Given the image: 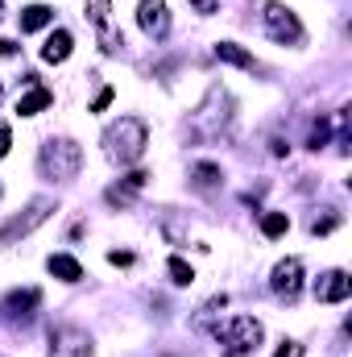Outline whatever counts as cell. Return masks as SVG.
<instances>
[{
	"instance_id": "obj_19",
	"label": "cell",
	"mask_w": 352,
	"mask_h": 357,
	"mask_svg": "<svg viewBox=\"0 0 352 357\" xmlns=\"http://www.w3.org/2000/svg\"><path fill=\"white\" fill-rule=\"evenodd\" d=\"M220 167L216 162H195L191 167V183H195V191H216L220 187Z\"/></svg>"
},
{
	"instance_id": "obj_28",
	"label": "cell",
	"mask_w": 352,
	"mask_h": 357,
	"mask_svg": "<svg viewBox=\"0 0 352 357\" xmlns=\"http://www.w3.org/2000/svg\"><path fill=\"white\" fill-rule=\"evenodd\" d=\"M216 4H220V0H191V8H195V13H203V17H207V13H216Z\"/></svg>"
},
{
	"instance_id": "obj_21",
	"label": "cell",
	"mask_w": 352,
	"mask_h": 357,
	"mask_svg": "<svg viewBox=\"0 0 352 357\" xmlns=\"http://www.w3.org/2000/svg\"><path fill=\"white\" fill-rule=\"evenodd\" d=\"M166 270H170V278H175L178 287H191V278H195V270L186 266L182 258H170V262H166Z\"/></svg>"
},
{
	"instance_id": "obj_29",
	"label": "cell",
	"mask_w": 352,
	"mask_h": 357,
	"mask_svg": "<svg viewBox=\"0 0 352 357\" xmlns=\"http://www.w3.org/2000/svg\"><path fill=\"white\" fill-rule=\"evenodd\" d=\"M17 54V42H8V38H0V59H13Z\"/></svg>"
},
{
	"instance_id": "obj_10",
	"label": "cell",
	"mask_w": 352,
	"mask_h": 357,
	"mask_svg": "<svg viewBox=\"0 0 352 357\" xmlns=\"http://www.w3.org/2000/svg\"><path fill=\"white\" fill-rule=\"evenodd\" d=\"M137 25H141L145 38L162 42L170 33V8H166V0H141L137 4Z\"/></svg>"
},
{
	"instance_id": "obj_3",
	"label": "cell",
	"mask_w": 352,
	"mask_h": 357,
	"mask_svg": "<svg viewBox=\"0 0 352 357\" xmlns=\"http://www.w3.org/2000/svg\"><path fill=\"white\" fill-rule=\"evenodd\" d=\"M216 341H220L224 357L253 354V349L262 345V320H253V316H232L228 324H220V328H216Z\"/></svg>"
},
{
	"instance_id": "obj_31",
	"label": "cell",
	"mask_w": 352,
	"mask_h": 357,
	"mask_svg": "<svg viewBox=\"0 0 352 357\" xmlns=\"http://www.w3.org/2000/svg\"><path fill=\"white\" fill-rule=\"evenodd\" d=\"M0 96H4V88H0Z\"/></svg>"
},
{
	"instance_id": "obj_13",
	"label": "cell",
	"mask_w": 352,
	"mask_h": 357,
	"mask_svg": "<svg viewBox=\"0 0 352 357\" xmlns=\"http://www.w3.org/2000/svg\"><path fill=\"white\" fill-rule=\"evenodd\" d=\"M145 171H133V175L125 178V183H116V187H108V191H104V199H108V204H112V208H129V204H133V195H137V191H141V187H145Z\"/></svg>"
},
{
	"instance_id": "obj_15",
	"label": "cell",
	"mask_w": 352,
	"mask_h": 357,
	"mask_svg": "<svg viewBox=\"0 0 352 357\" xmlns=\"http://www.w3.org/2000/svg\"><path fill=\"white\" fill-rule=\"evenodd\" d=\"M71 46H75V38L67 29H54L46 38V46H42V63H67L71 59Z\"/></svg>"
},
{
	"instance_id": "obj_26",
	"label": "cell",
	"mask_w": 352,
	"mask_h": 357,
	"mask_svg": "<svg viewBox=\"0 0 352 357\" xmlns=\"http://www.w3.org/2000/svg\"><path fill=\"white\" fill-rule=\"evenodd\" d=\"M273 357H303V345H298V341H282V349Z\"/></svg>"
},
{
	"instance_id": "obj_11",
	"label": "cell",
	"mask_w": 352,
	"mask_h": 357,
	"mask_svg": "<svg viewBox=\"0 0 352 357\" xmlns=\"http://www.w3.org/2000/svg\"><path fill=\"white\" fill-rule=\"evenodd\" d=\"M50 357H91V337L83 328H54L50 333Z\"/></svg>"
},
{
	"instance_id": "obj_17",
	"label": "cell",
	"mask_w": 352,
	"mask_h": 357,
	"mask_svg": "<svg viewBox=\"0 0 352 357\" xmlns=\"http://www.w3.org/2000/svg\"><path fill=\"white\" fill-rule=\"evenodd\" d=\"M216 59H220V63H232V67H245V71H257V59H253L249 50H241L237 42H220V46H216Z\"/></svg>"
},
{
	"instance_id": "obj_2",
	"label": "cell",
	"mask_w": 352,
	"mask_h": 357,
	"mask_svg": "<svg viewBox=\"0 0 352 357\" xmlns=\"http://www.w3.org/2000/svg\"><path fill=\"white\" fill-rule=\"evenodd\" d=\"M83 167V150L71 142V137H50L42 150H38V171L50 183H71Z\"/></svg>"
},
{
	"instance_id": "obj_16",
	"label": "cell",
	"mask_w": 352,
	"mask_h": 357,
	"mask_svg": "<svg viewBox=\"0 0 352 357\" xmlns=\"http://www.w3.org/2000/svg\"><path fill=\"white\" fill-rule=\"evenodd\" d=\"M46 25H54V8H50V4H29V8H21V33H38V29H46Z\"/></svg>"
},
{
	"instance_id": "obj_18",
	"label": "cell",
	"mask_w": 352,
	"mask_h": 357,
	"mask_svg": "<svg viewBox=\"0 0 352 357\" xmlns=\"http://www.w3.org/2000/svg\"><path fill=\"white\" fill-rule=\"evenodd\" d=\"M46 266H50L54 278H63V282H79V278H83V266H79L71 254H50V262H46Z\"/></svg>"
},
{
	"instance_id": "obj_24",
	"label": "cell",
	"mask_w": 352,
	"mask_h": 357,
	"mask_svg": "<svg viewBox=\"0 0 352 357\" xmlns=\"http://www.w3.org/2000/svg\"><path fill=\"white\" fill-rule=\"evenodd\" d=\"M336 225H340V212H332V216H323V220H315V225H311V233H332Z\"/></svg>"
},
{
	"instance_id": "obj_4",
	"label": "cell",
	"mask_w": 352,
	"mask_h": 357,
	"mask_svg": "<svg viewBox=\"0 0 352 357\" xmlns=\"http://www.w3.org/2000/svg\"><path fill=\"white\" fill-rule=\"evenodd\" d=\"M50 212H54V199H50V195H38V199H29V204H25V212L8 216V220L0 225V245H13V241L29 237L38 225H46V220H50Z\"/></svg>"
},
{
	"instance_id": "obj_1",
	"label": "cell",
	"mask_w": 352,
	"mask_h": 357,
	"mask_svg": "<svg viewBox=\"0 0 352 357\" xmlns=\"http://www.w3.org/2000/svg\"><path fill=\"white\" fill-rule=\"evenodd\" d=\"M150 146V129L141 116H120L104 129V158L116 167H133Z\"/></svg>"
},
{
	"instance_id": "obj_25",
	"label": "cell",
	"mask_w": 352,
	"mask_h": 357,
	"mask_svg": "<svg viewBox=\"0 0 352 357\" xmlns=\"http://www.w3.org/2000/svg\"><path fill=\"white\" fill-rule=\"evenodd\" d=\"M108 262H112V266H133V254H129V250H112Z\"/></svg>"
},
{
	"instance_id": "obj_12",
	"label": "cell",
	"mask_w": 352,
	"mask_h": 357,
	"mask_svg": "<svg viewBox=\"0 0 352 357\" xmlns=\"http://www.w3.org/2000/svg\"><path fill=\"white\" fill-rule=\"evenodd\" d=\"M311 291H315L319 303H344V299L352 295V278L344 274V270H323V274L315 278Z\"/></svg>"
},
{
	"instance_id": "obj_23",
	"label": "cell",
	"mask_w": 352,
	"mask_h": 357,
	"mask_svg": "<svg viewBox=\"0 0 352 357\" xmlns=\"http://www.w3.org/2000/svg\"><path fill=\"white\" fill-rule=\"evenodd\" d=\"M112 96H116L112 88H99V91H95V100H91V112H104V108L112 104Z\"/></svg>"
},
{
	"instance_id": "obj_27",
	"label": "cell",
	"mask_w": 352,
	"mask_h": 357,
	"mask_svg": "<svg viewBox=\"0 0 352 357\" xmlns=\"http://www.w3.org/2000/svg\"><path fill=\"white\" fill-rule=\"evenodd\" d=\"M8 146H13V129H8V125L0 121V158L8 154Z\"/></svg>"
},
{
	"instance_id": "obj_20",
	"label": "cell",
	"mask_w": 352,
	"mask_h": 357,
	"mask_svg": "<svg viewBox=\"0 0 352 357\" xmlns=\"http://www.w3.org/2000/svg\"><path fill=\"white\" fill-rule=\"evenodd\" d=\"M286 229H290V216H286V212H265L262 216V233L265 237H282Z\"/></svg>"
},
{
	"instance_id": "obj_22",
	"label": "cell",
	"mask_w": 352,
	"mask_h": 357,
	"mask_svg": "<svg viewBox=\"0 0 352 357\" xmlns=\"http://www.w3.org/2000/svg\"><path fill=\"white\" fill-rule=\"evenodd\" d=\"M332 142V121L323 116V121H315V129H311V150H323Z\"/></svg>"
},
{
	"instance_id": "obj_8",
	"label": "cell",
	"mask_w": 352,
	"mask_h": 357,
	"mask_svg": "<svg viewBox=\"0 0 352 357\" xmlns=\"http://www.w3.org/2000/svg\"><path fill=\"white\" fill-rule=\"evenodd\" d=\"M83 13H88V21L95 25V33H99L104 54H120V50H125V38L112 29V0H88Z\"/></svg>"
},
{
	"instance_id": "obj_14",
	"label": "cell",
	"mask_w": 352,
	"mask_h": 357,
	"mask_svg": "<svg viewBox=\"0 0 352 357\" xmlns=\"http://www.w3.org/2000/svg\"><path fill=\"white\" fill-rule=\"evenodd\" d=\"M50 104H54V91L42 88V84H33V79H29L25 96H17V112H21V116H38V112L50 108Z\"/></svg>"
},
{
	"instance_id": "obj_5",
	"label": "cell",
	"mask_w": 352,
	"mask_h": 357,
	"mask_svg": "<svg viewBox=\"0 0 352 357\" xmlns=\"http://www.w3.org/2000/svg\"><path fill=\"white\" fill-rule=\"evenodd\" d=\"M228 121H232V100H228V91H224V88H207V100L195 108L191 125H195L199 133L216 137V133H224V129H228Z\"/></svg>"
},
{
	"instance_id": "obj_7",
	"label": "cell",
	"mask_w": 352,
	"mask_h": 357,
	"mask_svg": "<svg viewBox=\"0 0 352 357\" xmlns=\"http://www.w3.org/2000/svg\"><path fill=\"white\" fill-rule=\"evenodd\" d=\"M38 303H42V291H38V287L8 291V295L0 299V324H8V328L29 324V320H33V312H38Z\"/></svg>"
},
{
	"instance_id": "obj_9",
	"label": "cell",
	"mask_w": 352,
	"mask_h": 357,
	"mask_svg": "<svg viewBox=\"0 0 352 357\" xmlns=\"http://www.w3.org/2000/svg\"><path fill=\"white\" fill-rule=\"evenodd\" d=\"M269 291L282 295L286 303H294L298 291H303V258H286V262H278L273 274H269Z\"/></svg>"
},
{
	"instance_id": "obj_6",
	"label": "cell",
	"mask_w": 352,
	"mask_h": 357,
	"mask_svg": "<svg viewBox=\"0 0 352 357\" xmlns=\"http://www.w3.org/2000/svg\"><path fill=\"white\" fill-rule=\"evenodd\" d=\"M265 33L282 46H303L307 33H303V21L294 17V8H286L282 0H265Z\"/></svg>"
},
{
	"instance_id": "obj_30",
	"label": "cell",
	"mask_w": 352,
	"mask_h": 357,
	"mask_svg": "<svg viewBox=\"0 0 352 357\" xmlns=\"http://www.w3.org/2000/svg\"><path fill=\"white\" fill-rule=\"evenodd\" d=\"M0 17H4V4H0Z\"/></svg>"
}]
</instances>
